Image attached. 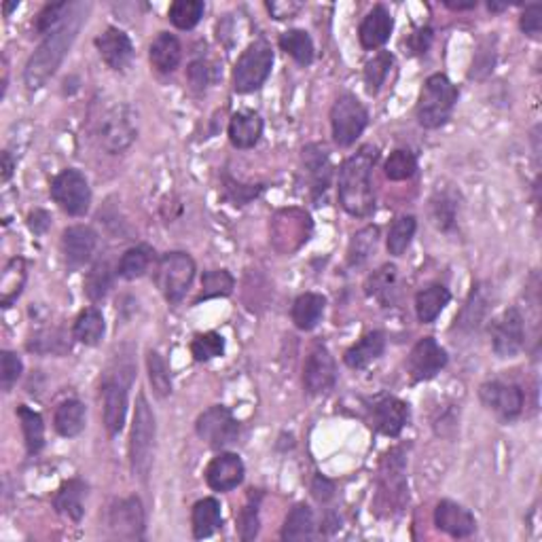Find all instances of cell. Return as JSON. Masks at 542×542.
Listing matches in <instances>:
<instances>
[{"mask_svg":"<svg viewBox=\"0 0 542 542\" xmlns=\"http://www.w3.org/2000/svg\"><path fill=\"white\" fill-rule=\"evenodd\" d=\"M89 4L74 3L73 11L68 13V18L58 26L56 30L49 32L45 41L41 43L39 49L32 53L24 70V81L30 89H39L47 83L49 79L56 74L59 64L66 58L68 49L73 47L74 39H77L81 26L88 19Z\"/></svg>","mask_w":542,"mask_h":542,"instance_id":"obj_1","label":"cell"},{"mask_svg":"<svg viewBox=\"0 0 542 542\" xmlns=\"http://www.w3.org/2000/svg\"><path fill=\"white\" fill-rule=\"evenodd\" d=\"M379 157L376 146H362L356 155L348 157L339 167V204L352 216H368L376 208L371 172Z\"/></svg>","mask_w":542,"mask_h":542,"instance_id":"obj_2","label":"cell"},{"mask_svg":"<svg viewBox=\"0 0 542 542\" xmlns=\"http://www.w3.org/2000/svg\"><path fill=\"white\" fill-rule=\"evenodd\" d=\"M458 96V88H455L445 74H430V77L426 79L424 88H422L420 100H417V123L426 129H437L445 126L449 119H452Z\"/></svg>","mask_w":542,"mask_h":542,"instance_id":"obj_3","label":"cell"},{"mask_svg":"<svg viewBox=\"0 0 542 542\" xmlns=\"http://www.w3.org/2000/svg\"><path fill=\"white\" fill-rule=\"evenodd\" d=\"M155 415L151 411L149 400L144 394H138L136 400V414L132 437H129V462H132V473L140 481L149 479L151 466H153V452H155Z\"/></svg>","mask_w":542,"mask_h":542,"instance_id":"obj_4","label":"cell"},{"mask_svg":"<svg viewBox=\"0 0 542 542\" xmlns=\"http://www.w3.org/2000/svg\"><path fill=\"white\" fill-rule=\"evenodd\" d=\"M195 278V261L187 252H167L155 269L157 289L167 303H181L187 297Z\"/></svg>","mask_w":542,"mask_h":542,"instance_id":"obj_5","label":"cell"},{"mask_svg":"<svg viewBox=\"0 0 542 542\" xmlns=\"http://www.w3.org/2000/svg\"><path fill=\"white\" fill-rule=\"evenodd\" d=\"M274 66V51L267 41H254L246 47L233 68V88L237 94H251L267 81Z\"/></svg>","mask_w":542,"mask_h":542,"instance_id":"obj_6","label":"cell"},{"mask_svg":"<svg viewBox=\"0 0 542 542\" xmlns=\"http://www.w3.org/2000/svg\"><path fill=\"white\" fill-rule=\"evenodd\" d=\"M333 138L339 146H352L368 126V111L352 94H341L330 108Z\"/></svg>","mask_w":542,"mask_h":542,"instance_id":"obj_7","label":"cell"},{"mask_svg":"<svg viewBox=\"0 0 542 542\" xmlns=\"http://www.w3.org/2000/svg\"><path fill=\"white\" fill-rule=\"evenodd\" d=\"M51 197L70 216L88 214L91 205V189L88 178L79 170H73V167L59 172L51 181Z\"/></svg>","mask_w":542,"mask_h":542,"instance_id":"obj_8","label":"cell"},{"mask_svg":"<svg viewBox=\"0 0 542 542\" xmlns=\"http://www.w3.org/2000/svg\"><path fill=\"white\" fill-rule=\"evenodd\" d=\"M138 136V128H136L134 112L128 105H119L102 117L100 128H97V138H100L102 149L108 151L111 155L123 153L129 149Z\"/></svg>","mask_w":542,"mask_h":542,"instance_id":"obj_9","label":"cell"},{"mask_svg":"<svg viewBox=\"0 0 542 542\" xmlns=\"http://www.w3.org/2000/svg\"><path fill=\"white\" fill-rule=\"evenodd\" d=\"M195 432L213 449H225L233 445L240 437V422L223 405L205 409L195 422Z\"/></svg>","mask_w":542,"mask_h":542,"instance_id":"obj_10","label":"cell"},{"mask_svg":"<svg viewBox=\"0 0 542 542\" xmlns=\"http://www.w3.org/2000/svg\"><path fill=\"white\" fill-rule=\"evenodd\" d=\"M525 344V324L517 307H508L500 318L492 324V348L500 359H513L522 352Z\"/></svg>","mask_w":542,"mask_h":542,"instance_id":"obj_11","label":"cell"},{"mask_svg":"<svg viewBox=\"0 0 542 542\" xmlns=\"http://www.w3.org/2000/svg\"><path fill=\"white\" fill-rule=\"evenodd\" d=\"M479 397L481 403L490 411H494L504 422L515 420V417L522 415L523 411V390L515 386V383L500 382V379L485 382L484 386L479 388Z\"/></svg>","mask_w":542,"mask_h":542,"instance_id":"obj_12","label":"cell"},{"mask_svg":"<svg viewBox=\"0 0 542 542\" xmlns=\"http://www.w3.org/2000/svg\"><path fill=\"white\" fill-rule=\"evenodd\" d=\"M447 365V352L441 348V344L435 337L420 339L411 350L409 360H406V368L414 382H428V379L437 377L441 368Z\"/></svg>","mask_w":542,"mask_h":542,"instance_id":"obj_13","label":"cell"},{"mask_svg":"<svg viewBox=\"0 0 542 542\" xmlns=\"http://www.w3.org/2000/svg\"><path fill=\"white\" fill-rule=\"evenodd\" d=\"M337 382V365L330 352L324 345H316L307 356L306 367H303V386L307 394L318 397V394L329 392Z\"/></svg>","mask_w":542,"mask_h":542,"instance_id":"obj_14","label":"cell"},{"mask_svg":"<svg viewBox=\"0 0 542 542\" xmlns=\"http://www.w3.org/2000/svg\"><path fill=\"white\" fill-rule=\"evenodd\" d=\"M132 379L123 382L119 377H106L102 382V406H105V424L111 437H117L123 430L128 415V388Z\"/></svg>","mask_w":542,"mask_h":542,"instance_id":"obj_15","label":"cell"},{"mask_svg":"<svg viewBox=\"0 0 542 542\" xmlns=\"http://www.w3.org/2000/svg\"><path fill=\"white\" fill-rule=\"evenodd\" d=\"M108 525H111V532L115 538L140 540L144 536L143 502H140L136 496L126 498V500H119L115 507L111 508Z\"/></svg>","mask_w":542,"mask_h":542,"instance_id":"obj_16","label":"cell"},{"mask_svg":"<svg viewBox=\"0 0 542 542\" xmlns=\"http://www.w3.org/2000/svg\"><path fill=\"white\" fill-rule=\"evenodd\" d=\"M409 422V405L397 397H383L371 406V426L386 437H399Z\"/></svg>","mask_w":542,"mask_h":542,"instance_id":"obj_17","label":"cell"},{"mask_svg":"<svg viewBox=\"0 0 542 542\" xmlns=\"http://www.w3.org/2000/svg\"><path fill=\"white\" fill-rule=\"evenodd\" d=\"M246 468L240 455L236 453H219L205 468V484L214 492H231L244 481Z\"/></svg>","mask_w":542,"mask_h":542,"instance_id":"obj_18","label":"cell"},{"mask_svg":"<svg viewBox=\"0 0 542 542\" xmlns=\"http://www.w3.org/2000/svg\"><path fill=\"white\" fill-rule=\"evenodd\" d=\"M435 523L441 532L453 536V538H468L476 530L475 515L453 500H441L437 504Z\"/></svg>","mask_w":542,"mask_h":542,"instance_id":"obj_19","label":"cell"},{"mask_svg":"<svg viewBox=\"0 0 542 542\" xmlns=\"http://www.w3.org/2000/svg\"><path fill=\"white\" fill-rule=\"evenodd\" d=\"M97 246V233L88 225L68 227L62 233V251L70 267H81L91 259Z\"/></svg>","mask_w":542,"mask_h":542,"instance_id":"obj_20","label":"cell"},{"mask_svg":"<svg viewBox=\"0 0 542 542\" xmlns=\"http://www.w3.org/2000/svg\"><path fill=\"white\" fill-rule=\"evenodd\" d=\"M96 47L100 56L112 70H123L129 66L134 58V45L129 36L119 28H106L96 39Z\"/></svg>","mask_w":542,"mask_h":542,"instance_id":"obj_21","label":"cell"},{"mask_svg":"<svg viewBox=\"0 0 542 542\" xmlns=\"http://www.w3.org/2000/svg\"><path fill=\"white\" fill-rule=\"evenodd\" d=\"M392 28L394 19L392 15H390V11L383 7V4H376V7L368 11L367 18L362 19L359 28L360 45L365 49H377L386 45L390 35H392Z\"/></svg>","mask_w":542,"mask_h":542,"instance_id":"obj_22","label":"cell"},{"mask_svg":"<svg viewBox=\"0 0 542 542\" xmlns=\"http://www.w3.org/2000/svg\"><path fill=\"white\" fill-rule=\"evenodd\" d=\"M303 166H306L307 178H310L312 195L318 197L320 193H324L329 189L330 174H333L327 151L320 144H307L306 149H303Z\"/></svg>","mask_w":542,"mask_h":542,"instance_id":"obj_23","label":"cell"},{"mask_svg":"<svg viewBox=\"0 0 542 542\" xmlns=\"http://www.w3.org/2000/svg\"><path fill=\"white\" fill-rule=\"evenodd\" d=\"M263 134V119L254 111H240L229 121V140L237 149H252Z\"/></svg>","mask_w":542,"mask_h":542,"instance_id":"obj_24","label":"cell"},{"mask_svg":"<svg viewBox=\"0 0 542 542\" xmlns=\"http://www.w3.org/2000/svg\"><path fill=\"white\" fill-rule=\"evenodd\" d=\"M383 350H386V335H383L382 330H371V333H367L359 344H354L348 352H345L344 362L350 368H356V371H359V368H365L371 365L373 360H377L379 356L383 354Z\"/></svg>","mask_w":542,"mask_h":542,"instance_id":"obj_25","label":"cell"},{"mask_svg":"<svg viewBox=\"0 0 542 542\" xmlns=\"http://www.w3.org/2000/svg\"><path fill=\"white\" fill-rule=\"evenodd\" d=\"M149 56L151 64H153L159 73H174L182 58L181 41H178L174 35H170V32H159V35L155 36V41L151 43Z\"/></svg>","mask_w":542,"mask_h":542,"instance_id":"obj_26","label":"cell"},{"mask_svg":"<svg viewBox=\"0 0 542 542\" xmlns=\"http://www.w3.org/2000/svg\"><path fill=\"white\" fill-rule=\"evenodd\" d=\"M85 494H88V485L81 479H70L58 490L56 498H53V507L64 517L73 519V522H81L85 513Z\"/></svg>","mask_w":542,"mask_h":542,"instance_id":"obj_27","label":"cell"},{"mask_svg":"<svg viewBox=\"0 0 542 542\" xmlns=\"http://www.w3.org/2000/svg\"><path fill=\"white\" fill-rule=\"evenodd\" d=\"M452 301V292H449L443 284H430L426 289H422L415 295V312L420 322L430 324L441 316V312L445 310Z\"/></svg>","mask_w":542,"mask_h":542,"instance_id":"obj_28","label":"cell"},{"mask_svg":"<svg viewBox=\"0 0 542 542\" xmlns=\"http://www.w3.org/2000/svg\"><path fill=\"white\" fill-rule=\"evenodd\" d=\"M191 525L195 538H210V536L223 525V515H221L219 500H216V498H204V500L195 502L191 513Z\"/></svg>","mask_w":542,"mask_h":542,"instance_id":"obj_29","label":"cell"},{"mask_svg":"<svg viewBox=\"0 0 542 542\" xmlns=\"http://www.w3.org/2000/svg\"><path fill=\"white\" fill-rule=\"evenodd\" d=\"M85 420H88V409H85V405L77 399H70L64 400V403L58 406L56 415H53V426H56L58 435L73 438L83 432Z\"/></svg>","mask_w":542,"mask_h":542,"instance_id":"obj_30","label":"cell"},{"mask_svg":"<svg viewBox=\"0 0 542 542\" xmlns=\"http://www.w3.org/2000/svg\"><path fill=\"white\" fill-rule=\"evenodd\" d=\"M324 307H327V299L318 292H306V295L297 297L292 303V322L297 329L301 330H312L318 327V322L322 320Z\"/></svg>","mask_w":542,"mask_h":542,"instance_id":"obj_31","label":"cell"},{"mask_svg":"<svg viewBox=\"0 0 542 542\" xmlns=\"http://www.w3.org/2000/svg\"><path fill=\"white\" fill-rule=\"evenodd\" d=\"M382 492L390 494V500L397 502L405 496V460L400 449H392L382 466Z\"/></svg>","mask_w":542,"mask_h":542,"instance_id":"obj_32","label":"cell"},{"mask_svg":"<svg viewBox=\"0 0 542 542\" xmlns=\"http://www.w3.org/2000/svg\"><path fill=\"white\" fill-rule=\"evenodd\" d=\"M105 316H102V312L96 310V307H88V310L81 312L73 327V337L77 339L79 344L85 345H97L102 337H105Z\"/></svg>","mask_w":542,"mask_h":542,"instance_id":"obj_33","label":"cell"},{"mask_svg":"<svg viewBox=\"0 0 542 542\" xmlns=\"http://www.w3.org/2000/svg\"><path fill=\"white\" fill-rule=\"evenodd\" d=\"M314 513L307 504H297L286 517L284 528H282V540H310L314 538Z\"/></svg>","mask_w":542,"mask_h":542,"instance_id":"obj_34","label":"cell"},{"mask_svg":"<svg viewBox=\"0 0 542 542\" xmlns=\"http://www.w3.org/2000/svg\"><path fill=\"white\" fill-rule=\"evenodd\" d=\"M18 417L21 422V430H24L26 449H28L30 455L39 453L45 447V424H43L41 414L30 409L28 405H19Z\"/></svg>","mask_w":542,"mask_h":542,"instance_id":"obj_35","label":"cell"},{"mask_svg":"<svg viewBox=\"0 0 542 542\" xmlns=\"http://www.w3.org/2000/svg\"><path fill=\"white\" fill-rule=\"evenodd\" d=\"M280 47L282 51H286L289 56L295 59L301 66H310L316 56V49H314L312 36L306 30H289L284 35H280Z\"/></svg>","mask_w":542,"mask_h":542,"instance_id":"obj_36","label":"cell"},{"mask_svg":"<svg viewBox=\"0 0 542 542\" xmlns=\"http://www.w3.org/2000/svg\"><path fill=\"white\" fill-rule=\"evenodd\" d=\"M397 267L394 265H383L382 269L373 271L371 275H368L365 290L368 297H376L383 303V306H388V303L394 301V292H397Z\"/></svg>","mask_w":542,"mask_h":542,"instance_id":"obj_37","label":"cell"},{"mask_svg":"<svg viewBox=\"0 0 542 542\" xmlns=\"http://www.w3.org/2000/svg\"><path fill=\"white\" fill-rule=\"evenodd\" d=\"M151 261H153V251H151L149 246H144V244H140V246H134L123 252L117 271L123 280L143 278L146 271H149Z\"/></svg>","mask_w":542,"mask_h":542,"instance_id":"obj_38","label":"cell"},{"mask_svg":"<svg viewBox=\"0 0 542 542\" xmlns=\"http://www.w3.org/2000/svg\"><path fill=\"white\" fill-rule=\"evenodd\" d=\"M26 282V261L21 257L11 259L3 271L0 280V292H3V307H9L21 295Z\"/></svg>","mask_w":542,"mask_h":542,"instance_id":"obj_39","label":"cell"},{"mask_svg":"<svg viewBox=\"0 0 542 542\" xmlns=\"http://www.w3.org/2000/svg\"><path fill=\"white\" fill-rule=\"evenodd\" d=\"M415 229H417L415 216H411V214L399 216V219L392 223V227H390L388 252L392 254V257H403V254L406 252V248L411 246Z\"/></svg>","mask_w":542,"mask_h":542,"instance_id":"obj_40","label":"cell"},{"mask_svg":"<svg viewBox=\"0 0 542 542\" xmlns=\"http://www.w3.org/2000/svg\"><path fill=\"white\" fill-rule=\"evenodd\" d=\"M236 286V280L227 269H210L205 271L202 278V292L197 295L195 303H202L216 297H229Z\"/></svg>","mask_w":542,"mask_h":542,"instance_id":"obj_41","label":"cell"},{"mask_svg":"<svg viewBox=\"0 0 542 542\" xmlns=\"http://www.w3.org/2000/svg\"><path fill=\"white\" fill-rule=\"evenodd\" d=\"M377 237H379V229L373 225L362 227L359 233H354V237H352L350 248H348L350 267H359V265H362L368 257H371L373 251H376V246H377Z\"/></svg>","mask_w":542,"mask_h":542,"instance_id":"obj_42","label":"cell"},{"mask_svg":"<svg viewBox=\"0 0 542 542\" xmlns=\"http://www.w3.org/2000/svg\"><path fill=\"white\" fill-rule=\"evenodd\" d=\"M204 3L202 0H176L170 4V21L181 30H191L199 24L204 15Z\"/></svg>","mask_w":542,"mask_h":542,"instance_id":"obj_43","label":"cell"},{"mask_svg":"<svg viewBox=\"0 0 542 542\" xmlns=\"http://www.w3.org/2000/svg\"><path fill=\"white\" fill-rule=\"evenodd\" d=\"M146 368H149V382L153 386V392L159 399H166L172 394V379H170V368H167L166 360L161 359L159 352L151 350L146 354Z\"/></svg>","mask_w":542,"mask_h":542,"instance_id":"obj_44","label":"cell"},{"mask_svg":"<svg viewBox=\"0 0 542 542\" xmlns=\"http://www.w3.org/2000/svg\"><path fill=\"white\" fill-rule=\"evenodd\" d=\"M112 289V271L108 263H96L85 275V295L89 301H102Z\"/></svg>","mask_w":542,"mask_h":542,"instance_id":"obj_45","label":"cell"},{"mask_svg":"<svg viewBox=\"0 0 542 542\" xmlns=\"http://www.w3.org/2000/svg\"><path fill=\"white\" fill-rule=\"evenodd\" d=\"M383 170H386V176L390 178V181H394V182L409 181V178L414 176L417 170V159L411 151L397 149L394 153H390Z\"/></svg>","mask_w":542,"mask_h":542,"instance_id":"obj_46","label":"cell"},{"mask_svg":"<svg viewBox=\"0 0 542 542\" xmlns=\"http://www.w3.org/2000/svg\"><path fill=\"white\" fill-rule=\"evenodd\" d=\"M394 58L392 53L388 51H379L376 58L368 59L367 66H365V83L367 89L371 91V94H377L379 89H382L383 81L390 74V68H392Z\"/></svg>","mask_w":542,"mask_h":542,"instance_id":"obj_47","label":"cell"},{"mask_svg":"<svg viewBox=\"0 0 542 542\" xmlns=\"http://www.w3.org/2000/svg\"><path fill=\"white\" fill-rule=\"evenodd\" d=\"M191 354L197 362L219 359L225 354V339L219 333H202L191 341Z\"/></svg>","mask_w":542,"mask_h":542,"instance_id":"obj_48","label":"cell"},{"mask_svg":"<svg viewBox=\"0 0 542 542\" xmlns=\"http://www.w3.org/2000/svg\"><path fill=\"white\" fill-rule=\"evenodd\" d=\"M73 4L74 3H51V4H47V7L39 13V18H36L35 30L39 32V35L47 36L49 32L56 30L58 26L68 18V13L73 11Z\"/></svg>","mask_w":542,"mask_h":542,"instance_id":"obj_49","label":"cell"},{"mask_svg":"<svg viewBox=\"0 0 542 542\" xmlns=\"http://www.w3.org/2000/svg\"><path fill=\"white\" fill-rule=\"evenodd\" d=\"M455 210H458V204H455V199L449 193H437L430 199V214L438 229L447 231L453 225Z\"/></svg>","mask_w":542,"mask_h":542,"instance_id":"obj_50","label":"cell"},{"mask_svg":"<svg viewBox=\"0 0 542 542\" xmlns=\"http://www.w3.org/2000/svg\"><path fill=\"white\" fill-rule=\"evenodd\" d=\"M487 297L484 286H476V289L470 292L468 301H466L462 316H460V327H468V329H476L479 327V322L484 320V314L487 310Z\"/></svg>","mask_w":542,"mask_h":542,"instance_id":"obj_51","label":"cell"},{"mask_svg":"<svg viewBox=\"0 0 542 542\" xmlns=\"http://www.w3.org/2000/svg\"><path fill=\"white\" fill-rule=\"evenodd\" d=\"M21 368H24V365H21L18 354H13V352L9 350H4L3 354H0V383H3L4 392H11L15 383H18Z\"/></svg>","mask_w":542,"mask_h":542,"instance_id":"obj_52","label":"cell"},{"mask_svg":"<svg viewBox=\"0 0 542 542\" xmlns=\"http://www.w3.org/2000/svg\"><path fill=\"white\" fill-rule=\"evenodd\" d=\"M237 530H240V538L242 540H252L257 538L259 534V502H251L242 508L240 519H237Z\"/></svg>","mask_w":542,"mask_h":542,"instance_id":"obj_53","label":"cell"},{"mask_svg":"<svg viewBox=\"0 0 542 542\" xmlns=\"http://www.w3.org/2000/svg\"><path fill=\"white\" fill-rule=\"evenodd\" d=\"M28 350L41 352V354H49V352H51V354H64L66 345L62 344V337H59L56 330H51V333H41L36 335V337H32Z\"/></svg>","mask_w":542,"mask_h":542,"instance_id":"obj_54","label":"cell"},{"mask_svg":"<svg viewBox=\"0 0 542 542\" xmlns=\"http://www.w3.org/2000/svg\"><path fill=\"white\" fill-rule=\"evenodd\" d=\"M519 28H522L523 35L528 36H540L542 30V4H530L528 9L523 11L522 19H519Z\"/></svg>","mask_w":542,"mask_h":542,"instance_id":"obj_55","label":"cell"},{"mask_svg":"<svg viewBox=\"0 0 542 542\" xmlns=\"http://www.w3.org/2000/svg\"><path fill=\"white\" fill-rule=\"evenodd\" d=\"M208 74H210V68L204 59H197V62H193L191 66H189V79H191V83L197 89H202L208 85V81H210Z\"/></svg>","mask_w":542,"mask_h":542,"instance_id":"obj_56","label":"cell"},{"mask_svg":"<svg viewBox=\"0 0 542 542\" xmlns=\"http://www.w3.org/2000/svg\"><path fill=\"white\" fill-rule=\"evenodd\" d=\"M312 492L320 502H327L329 498H333V494H335V485L330 484L329 479H324L322 475H316V479H314V485H312Z\"/></svg>","mask_w":542,"mask_h":542,"instance_id":"obj_57","label":"cell"},{"mask_svg":"<svg viewBox=\"0 0 542 542\" xmlns=\"http://www.w3.org/2000/svg\"><path fill=\"white\" fill-rule=\"evenodd\" d=\"M430 41H432V30L430 28H424V30L415 32V35L411 36V39H409V49L414 53H424L426 49H428V45H430Z\"/></svg>","mask_w":542,"mask_h":542,"instance_id":"obj_58","label":"cell"},{"mask_svg":"<svg viewBox=\"0 0 542 542\" xmlns=\"http://www.w3.org/2000/svg\"><path fill=\"white\" fill-rule=\"evenodd\" d=\"M267 9L271 11V15H274L275 19H286L292 18V15L297 13V11L301 9V4H292V3H267Z\"/></svg>","mask_w":542,"mask_h":542,"instance_id":"obj_59","label":"cell"},{"mask_svg":"<svg viewBox=\"0 0 542 542\" xmlns=\"http://www.w3.org/2000/svg\"><path fill=\"white\" fill-rule=\"evenodd\" d=\"M49 225H51V219H49V214L43 213V210H36L35 214H30V229L35 233L47 231Z\"/></svg>","mask_w":542,"mask_h":542,"instance_id":"obj_60","label":"cell"},{"mask_svg":"<svg viewBox=\"0 0 542 542\" xmlns=\"http://www.w3.org/2000/svg\"><path fill=\"white\" fill-rule=\"evenodd\" d=\"M13 167H15L13 157H11L9 151H4V153H3V174H0V181L7 182L9 178L13 176Z\"/></svg>","mask_w":542,"mask_h":542,"instance_id":"obj_61","label":"cell"},{"mask_svg":"<svg viewBox=\"0 0 542 542\" xmlns=\"http://www.w3.org/2000/svg\"><path fill=\"white\" fill-rule=\"evenodd\" d=\"M447 7L453 11H466V9H475L476 7V0H470V3H452V0H447Z\"/></svg>","mask_w":542,"mask_h":542,"instance_id":"obj_62","label":"cell"},{"mask_svg":"<svg viewBox=\"0 0 542 542\" xmlns=\"http://www.w3.org/2000/svg\"><path fill=\"white\" fill-rule=\"evenodd\" d=\"M487 9L494 11V13H498V11H504L507 9V4H498V3H487Z\"/></svg>","mask_w":542,"mask_h":542,"instance_id":"obj_63","label":"cell"},{"mask_svg":"<svg viewBox=\"0 0 542 542\" xmlns=\"http://www.w3.org/2000/svg\"><path fill=\"white\" fill-rule=\"evenodd\" d=\"M15 7H18V3H11V4H4V13H11V11H13Z\"/></svg>","mask_w":542,"mask_h":542,"instance_id":"obj_64","label":"cell"}]
</instances>
